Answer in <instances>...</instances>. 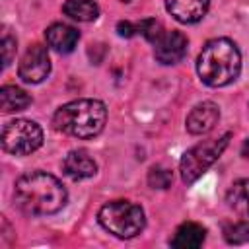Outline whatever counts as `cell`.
I'll use <instances>...</instances> for the list:
<instances>
[{
    "label": "cell",
    "instance_id": "6da1fadb",
    "mask_svg": "<svg viewBox=\"0 0 249 249\" xmlns=\"http://www.w3.org/2000/svg\"><path fill=\"white\" fill-rule=\"evenodd\" d=\"M16 204L29 216H49L66 204V189L45 171H29L16 181Z\"/></svg>",
    "mask_w": 249,
    "mask_h": 249
},
{
    "label": "cell",
    "instance_id": "7a4b0ae2",
    "mask_svg": "<svg viewBox=\"0 0 249 249\" xmlns=\"http://www.w3.org/2000/svg\"><path fill=\"white\" fill-rule=\"evenodd\" d=\"M241 70V54L233 41L226 37L210 39L196 60V72L200 80L210 88H222L231 84Z\"/></svg>",
    "mask_w": 249,
    "mask_h": 249
},
{
    "label": "cell",
    "instance_id": "3957f363",
    "mask_svg": "<svg viewBox=\"0 0 249 249\" xmlns=\"http://www.w3.org/2000/svg\"><path fill=\"white\" fill-rule=\"evenodd\" d=\"M107 121V109L99 99H76L62 107L53 117L58 132L76 138H93L99 134Z\"/></svg>",
    "mask_w": 249,
    "mask_h": 249
},
{
    "label": "cell",
    "instance_id": "277c9868",
    "mask_svg": "<svg viewBox=\"0 0 249 249\" xmlns=\"http://www.w3.org/2000/svg\"><path fill=\"white\" fill-rule=\"evenodd\" d=\"M97 220L109 233L121 239H130L138 235L146 226L144 210L130 200H113L105 204L99 210Z\"/></svg>",
    "mask_w": 249,
    "mask_h": 249
},
{
    "label": "cell",
    "instance_id": "5b68a950",
    "mask_svg": "<svg viewBox=\"0 0 249 249\" xmlns=\"http://www.w3.org/2000/svg\"><path fill=\"white\" fill-rule=\"evenodd\" d=\"M230 138H231V134L226 132V134H222L218 138L204 140V142L193 146L191 150H187L183 154V158H181V163H179L181 179L185 183H195L222 156V152L226 150Z\"/></svg>",
    "mask_w": 249,
    "mask_h": 249
},
{
    "label": "cell",
    "instance_id": "8992f818",
    "mask_svg": "<svg viewBox=\"0 0 249 249\" xmlns=\"http://www.w3.org/2000/svg\"><path fill=\"white\" fill-rule=\"evenodd\" d=\"M43 144V130L37 123L16 119L2 128V148L14 156H27Z\"/></svg>",
    "mask_w": 249,
    "mask_h": 249
},
{
    "label": "cell",
    "instance_id": "52a82bcc",
    "mask_svg": "<svg viewBox=\"0 0 249 249\" xmlns=\"http://www.w3.org/2000/svg\"><path fill=\"white\" fill-rule=\"evenodd\" d=\"M49 72H51V60H49L47 47L39 43L31 45L19 60V66H18L19 78L27 84H39L49 76Z\"/></svg>",
    "mask_w": 249,
    "mask_h": 249
},
{
    "label": "cell",
    "instance_id": "ba28073f",
    "mask_svg": "<svg viewBox=\"0 0 249 249\" xmlns=\"http://www.w3.org/2000/svg\"><path fill=\"white\" fill-rule=\"evenodd\" d=\"M187 54V37L181 31H163L154 43V56L161 64H175Z\"/></svg>",
    "mask_w": 249,
    "mask_h": 249
},
{
    "label": "cell",
    "instance_id": "9c48e42d",
    "mask_svg": "<svg viewBox=\"0 0 249 249\" xmlns=\"http://www.w3.org/2000/svg\"><path fill=\"white\" fill-rule=\"evenodd\" d=\"M220 119V109L214 101H202L187 115V130L191 134H206L214 128Z\"/></svg>",
    "mask_w": 249,
    "mask_h": 249
},
{
    "label": "cell",
    "instance_id": "30bf717a",
    "mask_svg": "<svg viewBox=\"0 0 249 249\" xmlns=\"http://www.w3.org/2000/svg\"><path fill=\"white\" fill-rule=\"evenodd\" d=\"M167 12L181 23H196L208 12V0H165Z\"/></svg>",
    "mask_w": 249,
    "mask_h": 249
},
{
    "label": "cell",
    "instance_id": "8fae6325",
    "mask_svg": "<svg viewBox=\"0 0 249 249\" xmlns=\"http://www.w3.org/2000/svg\"><path fill=\"white\" fill-rule=\"evenodd\" d=\"M62 169L70 179L80 181V179H88V177L95 175L97 165L86 150H72L66 154V158L62 161Z\"/></svg>",
    "mask_w": 249,
    "mask_h": 249
},
{
    "label": "cell",
    "instance_id": "7c38bea8",
    "mask_svg": "<svg viewBox=\"0 0 249 249\" xmlns=\"http://www.w3.org/2000/svg\"><path fill=\"white\" fill-rule=\"evenodd\" d=\"M45 39H47V45H49L51 49H54L56 53H72L74 47L78 45L80 33H78V29H74L72 25H66V23H53V25L47 27Z\"/></svg>",
    "mask_w": 249,
    "mask_h": 249
},
{
    "label": "cell",
    "instance_id": "4fadbf2b",
    "mask_svg": "<svg viewBox=\"0 0 249 249\" xmlns=\"http://www.w3.org/2000/svg\"><path fill=\"white\" fill-rule=\"evenodd\" d=\"M204 228L196 222H185L175 230V235L171 239V247L177 249H196L204 241Z\"/></svg>",
    "mask_w": 249,
    "mask_h": 249
},
{
    "label": "cell",
    "instance_id": "5bb4252c",
    "mask_svg": "<svg viewBox=\"0 0 249 249\" xmlns=\"http://www.w3.org/2000/svg\"><path fill=\"white\" fill-rule=\"evenodd\" d=\"M226 202L235 214H239L241 218H249V179L235 181L226 195Z\"/></svg>",
    "mask_w": 249,
    "mask_h": 249
},
{
    "label": "cell",
    "instance_id": "9a60e30c",
    "mask_svg": "<svg viewBox=\"0 0 249 249\" xmlns=\"http://www.w3.org/2000/svg\"><path fill=\"white\" fill-rule=\"evenodd\" d=\"M31 103V97L27 91H23L18 86H2L0 89V107L4 113H14V111H23Z\"/></svg>",
    "mask_w": 249,
    "mask_h": 249
},
{
    "label": "cell",
    "instance_id": "2e32d148",
    "mask_svg": "<svg viewBox=\"0 0 249 249\" xmlns=\"http://www.w3.org/2000/svg\"><path fill=\"white\" fill-rule=\"evenodd\" d=\"M62 12L76 21H93L99 16V8L93 0H66Z\"/></svg>",
    "mask_w": 249,
    "mask_h": 249
},
{
    "label": "cell",
    "instance_id": "e0dca14e",
    "mask_svg": "<svg viewBox=\"0 0 249 249\" xmlns=\"http://www.w3.org/2000/svg\"><path fill=\"white\" fill-rule=\"evenodd\" d=\"M224 237L231 245H241L249 243V222H233L224 228Z\"/></svg>",
    "mask_w": 249,
    "mask_h": 249
},
{
    "label": "cell",
    "instance_id": "ac0fdd59",
    "mask_svg": "<svg viewBox=\"0 0 249 249\" xmlns=\"http://www.w3.org/2000/svg\"><path fill=\"white\" fill-rule=\"evenodd\" d=\"M171 181H173V175H171V171L165 169V167L156 165V167H152L150 173H148V183H150V187H154V189H167V187L171 185Z\"/></svg>",
    "mask_w": 249,
    "mask_h": 249
},
{
    "label": "cell",
    "instance_id": "d6986e66",
    "mask_svg": "<svg viewBox=\"0 0 249 249\" xmlns=\"http://www.w3.org/2000/svg\"><path fill=\"white\" fill-rule=\"evenodd\" d=\"M136 29H138L140 35H144L152 43H156V39L163 33V27L158 19H142L140 23H136Z\"/></svg>",
    "mask_w": 249,
    "mask_h": 249
},
{
    "label": "cell",
    "instance_id": "ffe728a7",
    "mask_svg": "<svg viewBox=\"0 0 249 249\" xmlns=\"http://www.w3.org/2000/svg\"><path fill=\"white\" fill-rule=\"evenodd\" d=\"M14 54H16V39L10 33H4L2 35V60H4V68L10 66Z\"/></svg>",
    "mask_w": 249,
    "mask_h": 249
},
{
    "label": "cell",
    "instance_id": "44dd1931",
    "mask_svg": "<svg viewBox=\"0 0 249 249\" xmlns=\"http://www.w3.org/2000/svg\"><path fill=\"white\" fill-rule=\"evenodd\" d=\"M117 31H119L121 37H132L138 29H136V25L130 23V21H119V23H117Z\"/></svg>",
    "mask_w": 249,
    "mask_h": 249
},
{
    "label": "cell",
    "instance_id": "7402d4cb",
    "mask_svg": "<svg viewBox=\"0 0 249 249\" xmlns=\"http://www.w3.org/2000/svg\"><path fill=\"white\" fill-rule=\"evenodd\" d=\"M241 156L249 160V138H247V140L243 142V146H241Z\"/></svg>",
    "mask_w": 249,
    "mask_h": 249
},
{
    "label": "cell",
    "instance_id": "603a6c76",
    "mask_svg": "<svg viewBox=\"0 0 249 249\" xmlns=\"http://www.w3.org/2000/svg\"><path fill=\"white\" fill-rule=\"evenodd\" d=\"M121 2H130V0H121Z\"/></svg>",
    "mask_w": 249,
    "mask_h": 249
}]
</instances>
